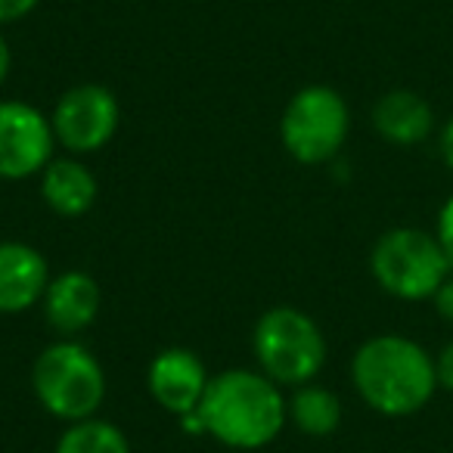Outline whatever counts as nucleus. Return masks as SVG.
Masks as SVG:
<instances>
[{"label":"nucleus","mask_w":453,"mask_h":453,"mask_svg":"<svg viewBox=\"0 0 453 453\" xmlns=\"http://www.w3.org/2000/svg\"><path fill=\"white\" fill-rule=\"evenodd\" d=\"M199 416L208 438L230 450H261L289 426L283 388L261 370L246 366H230L211 376Z\"/></svg>","instance_id":"1"},{"label":"nucleus","mask_w":453,"mask_h":453,"mask_svg":"<svg viewBox=\"0 0 453 453\" xmlns=\"http://www.w3.org/2000/svg\"><path fill=\"white\" fill-rule=\"evenodd\" d=\"M351 382L360 401L382 416H413L438 391L434 357L407 335H372L354 351Z\"/></svg>","instance_id":"2"},{"label":"nucleus","mask_w":453,"mask_h":453,"mask_svg":"<svg viewBox=\"0 0 453 453\" xmlns=\"http://www.w3.org/2000/svg\"><path fill=\"white\" fill-rule=\"evenodd\" d=\"M106 388V370L96 354L78 339L50 342L32 364L35 401L44 413L65 426L100 413Z\"/></svg>","instance_id":"3"},{"label":"nucleus","mask_w":453,"mask_h":453,"mask_svg":"<svg viewBox=\"0 0 453 453\" xmlns=\"http://www.w3.org/2000/svg\"><path fill=\"white\" fill-rule=\"evenodd\" d=\"M252 351L258 370L271 376L280 388H298L320 376L329 348L314 317L292 304H277L255 323Z\"/></svg>","instance_id":"4"},{"label":"nucleus","mask_w":453,"mask_h":453,"mask_svg":"<svg viewBox=\"0 0 453 453\" xmlns=\"http://www.w3.org/2000/svg\"><path fill=\"white\" fill-rule=\"evenodd\" d=\"M453 265L438 236L419 226H391L370 252V273L379 289L401 302H426L438 292Z\"/></svg>","instance_id":"5"},{"label":"nucleus","mask_w":453,"mask_h":453,"mask_svg":"<svg viewBox=\"0 0 453 453\" xmlns=\"http://www.w3.org/2000/svg\"><path fill=\"white\" fill-rule=\"evenodd\" d=\"M351 134L345 96L326 84L296 90L280 115V143L298 165H329Z\"/></svg>","instance_id":"6"},{"label":"nucleus","mask_w":453,"mask_h":453,"mask_svg":"<svg viewBox=\"0 0 453 453\" xmlns=\"http://www.w3.org/2000/svg\"><path fill=\"white\" fill-rule=\"evenodd\" d=\"M53 137L69 156H94L106 150L121 127V103L103 84H75L59 100L50 112Z\"/></svg>","instance_id":"7"},{"label":"nucleus","mask_w":453,"mask_h":453,"mask_svg":"<svg viewBox=\"0 0 453 453\" xmlns=\"http://www.w3.org/2000/svg\"><path fill=\"white\" fill-rule=\"evenodd\" d=\"M57 158L50 115L28 100H0V180L41 177Z\"/></svg>","instance_id":"8"},{"label":"nucleus","mask_w":453,"mask_h":453,"mask_svg":"<svg viewBox=\"0 0 453 453\" xmlns=\"http://www.w3.org/2000/svg\"><path fill=\"white\" fill-rule=\"evenodd\" d=\"M208 382H211V372L205 370L202 357L180 345L162 348L146 366V388L152 401L177 419L199 410Z\"/></svg>","instance_id":"9"},{"label":"nucleus","mask_w":453,"mask_h":453,"mask_svg":"<svg viewBox=\"0 0 453 453\" xmlns=\"http://www.w3.org/2000/svg\"><path fill=\"white\" fill-rule=\"evenodd\" d=\"M103 308V289L88 271H63L50 277L44 298H41V314L47 326L59 339H78L96 323Z\"/></svg>","instance_id":"10"},{"label":"nucleus","mask_w":453,"mask_h":453,"mask_svg":"<svg viewBox=\"0 0 453 453\" xmlns=\"http://www.w3.org/2000/svg\"><path fill=\"white\" fill-rule=\"evenodd\" d=\"M50 277V265L35 246L0 240V314L13 317L41 308Z\"/></svg>","instance_id":"11"},{"label":"nucleus","mask_w":453,"mask_h":453,"mask_svg":"<svg viewBox=\"0 0 453 453\" xmlns=\"http://www.w3.org/2000/svg\"><path fill=\"white\" fill-rule=\"evenodd\" d=\"M44 205L59 218H84L96 205L100 183L88 162L78 156H57L38 177Z\"/></svg>","instance_id":"12"},{"label":"nucleus","mask_w":453,"mask_h":453,"mask_svg":"<svg viewBox=\"0 0 453 453\" xmlns=\"http://www.w3.org/2000/svg\"><path fill=\"white\" fill-rule=\"evenodd\" d=\"M372 127L391 146H416L432 137L434 112L416 90H388L372 106Z\"/></svg>","instance_id":"13"},{"label":"nucleus","mask_w":453,"mask_h":453,"mask_svg":"<svg viewBox=\"0 0 453 453\" xmlns=\"http://www.w3.org/2000/svg\"><path fill=\"white\" fill-rule=\"evenodd\" d=\"M286 410H289V422L308 438H329L339 432L342 426V397L333 388L314 382H304L298 388H292V395L286 397Z\"/></svg>","instance_id":"14"},{"label":"nucleus","mask_w":453,"mask_h":453,"mask_svg":"<svg viewBox=\"0 0 453 453\" xmlns=\"http://www.w3.org/2000/svg\"><path fill=\"white\" fill-rule=\"evenodd\" d=\"M53 453H131V441L115 422L90 416L65 426Z\"/></svg>","instance_id":"15"},{"label":"nucleus","mask_w":453,"mask_h":453,"mask_svg":"<svg viewBox=\"0 0 453 453\" xmlns=\"http://www.w3.org/2000/svg\"><path fill=\"white\" fill-rule=\"evenodd\" d=\"M434 236H438L441 249H444L447 261L453 265V196L441 205L438 211V224H434Z\"/></svg>","instance_id":"16"},{"label":"nucleus","mask_w":453,"mask_h":453,"mask_svg":"<svg viewBox=\"0 0 453 453\" xmlns=\"http://www.w3.org/2000/svg\"><path fill=\"white\" fill-rule=\"evenodd\" d=\"M38 4L41 0H0V28L32 16L38 10Z\"/></svg>","instance_id":"17"},{"label":"nucleus","mask_w":453,"mask_h":453,"mask_svg":"<svg viewBox=\"0 0 453 453\" xmlns=\"http://www.w3.org/2000/svg\"><path fill=\"white\" fill-rule=\"evenodd\" d=\"M434 376H438L441 388L453 391V342H447L434 357Z\"/></svg>","instance_id":"18"},{"label":"nucleus","mask_w":453,"mask_h":453,"mask_svg":"<svg viewBox=\"0 0 453 453\" xmlns=\"http://www.w3.org/2000/svg\"><path fill=\"white\" fill-rule=\"evenodd\" d=\"M432 302H434V311H438L447 323H453V271L447 273V280L438 286V292L432 296Z\"/></svg>","instance_id":"19"},{"label":"nucleus","mask_w":453,"mask_h":453,"mask_svg":"<svg viewBox=\"0 0 453 453\" xmlns=\"http://www.w3.org/2000/svg\"><path fill=\"white\" fill-rule=\"evenodd\" d=\"M10 69H13V50H10V41H7V35L0 32V88H4V84H7Z\"/></svg>","instance_id":"20"},{"label":"nucleus","mask_w":453,"mask_h":453,"mask_svg":"<svg viewBox=\"0 0 453 453\" xmlns=\"http://www.w3.org/2000/svg\"><path fill=\"white\" fill-rule=\"evenodd\" d=\"M441 158H444V165L453 171V119L441 127Z\"/></svg>","instance_id":"21"}]
</instances>
